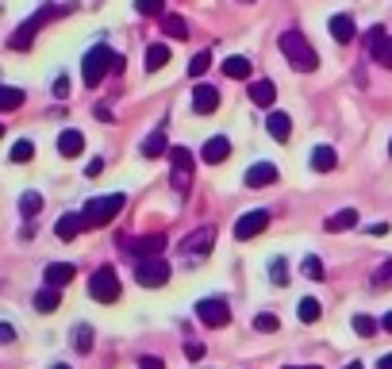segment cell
<instances>
[{
    "instance_id": "9a60e30c",
    "label": "cell",
    "mask_w": 392,
    "mask_h": 369,
    "mask_svg": "<svg viewBox=\"0 0 392 369\" xmlns=\"http://www.w3.org/2000/svg\"><path fill=\"white\" fill-rule=\"evenodd\" d=\"M162 246H166V235H150V239H135V243H127V250L135 254V258H158Z\"/></svg>"
},
{
    "instance_id": "681fc988",
    "label": "cell",
    "mask_w": 392,
    "mask_h": 369,
    "mask_svg": "<svg viewBox=\"0 0 392 369\" xmlns=\"http://www.w3.org/2000/svg\"><path fill=\"white\" fill-rule=\"evenodd\" d=\"M389 154H392V139H389Z\"/></svg>"
},
{
    "instance_id": "277c9868",
    "label": "cell",
    "mask_w": 392,
    "mask_h": 369,
    "mask_svg": "<svg viewBox=\"0 0 392 369\" xmlns=\"http://www.w3.org/2000/svg\"><path fill=\"white\" fill-rule=\"evenodd\" d=\"M112 62H116V54H112L108 47H93L85 54V62H81V78H85L88 88H97L100 81H104V73L112 69Z\"/></svg>"
},
{
    "instance_id": "ba28073f",
    "label": "cell",
    "mask_w": 392,
    "mask_h": 369,
    "mask_svg": "<svg viewBox=\"0 0 392 369\" xmlns=\"http://www.w3.org/2000/svg\"><path fill=\"white\" fill-rule=\"evenodd\" d=\"M269 208H254V212H246V215H238V224H235V239L238 243H250V239H258V235L269 227Z\"/></svg>"
},
{
    "instance_id": "5bb4252c",
    "label": "cell",
    "mask_w": 392,
    "mask_h": 369,
    "mask_svg": "<svg viewBox=\"0 0 392 369\" xmlns=\"http://www.w3.org/2000/svg\"><path fill=\"white\" fill-rule=\"evenodd\" d=\"M81 231H85V215H81V212H69V215H62V219H58V227H54V235H58L62 243H69V239H77Z\"/></svg>"
},
{
    "instance_id": "4316f807",
    "label": "cell",
    "mask_w": 392,
    "mask_h": 369,
    "mask_svg": "<svg viewBox=\"0 0 392 369\" xmlns=\"http://www.w3.org/2000/svg\"><path fill=\"white\" fill-rule=\"evenodd\" d=\"M223 73H227V78H235V81L250 78V58H243V54H231V58L223 62Z\"/></svg>"
},
{
    "instance_id": "30bf717a",
    "label": "cell",
    "mask_w": 392,
    "mask_h": 369,
    "mask_svg": "<svg viewBox=\"0 0 392 369\" xmlns=\"http://www.w3.org/2000/svg\"><path fill=\"white\" fill-rule=\"evenodd\" d=\"M369 54H373V62H381L384 69H392V35L384 27H373L369 35Z\"/></svg>"
},
{
    "instance_id": "1f68e13d",
    "label": "cell",
    "mask_w": 392,
    "mask_h": 369,
    "mask_svg": "<svg viewBox=\"0 0 392 369\" xmlns=\"http://www.w3.org/2000/svg\"><path fill=\"white\" fill-rule=\"evenodd\" d=\"M31 158H35V146L27 143V139H20V143L12 146V162L16 165H23V162H31Z\"/></svg>"
},
{
    "instance_id": "c3c4849f",
    "label": "cell",
    "mask_w": 392,
    "mask_h": 369,
    "mask_svg": "<svg viewBox=\"0 0 392 369\" xmlns=\"http://www.w3.org/2000/svg\"><path fill=\"white\" fill-rule=\"evenodd\" d=\"M300 369H319V366H300Z\"/></svg>"
},
{
    "instance_id": "ee69618b",
    "label": "cell",
    "mask_w": 392,
    "mask_h": 369,
    "mask_svg": "<svg viewBox=\"0 0 392 369\" xmlns=\"http://www.w3.org/2000/svg\"><path fill=\"white\" fill-rule=\"evenodd\" d=\"M185 354H188V358H204V346H200V342H188V346H185Z\"/></svg>"
},
{
    "instance_id": "6da1fadb",
    "label": "cell",
    "mask_w": 392,
    "mask_h": 369,
    "mask_svg": "<svg viewBox=\"0 0 392 369\" xmlns=\"http://www.w3.org/2000/svg\"><path fill=\"white\" fill-rule=\"evenodd\" d=\"M281 54L289 58V66L300 69V73H312V69L319 66V54L312 50V43H308L300 31H284L281 35Z\"/></svg>"
},
{
    "instance_id": "f1b7e54d",
    "label": "cell",
    "mask_w": 392,
    "mask_h": 369,
    "mask_svg": "<svg viewBox=\"0 0 392 369\" xmlns=\"http://www.w3.org/2000/svg\"><path fill=\"white\" fill-rule=\"evenodd\" d=\"M169 62V47L166 43H154V47H147V69L154 73V69H162Z\"/></svg>"
},
{
    "instance_id": "f6af8a7d",
    "label": "cell",
    "mask_w": 392,
    "mask_h": 369,
    "mask_svg": "<svg viewBox=\"0 0 392 369\" xmlns=\"http://www.w3.org/2000/svg\"><path fill=\"white\" fill-rule=\"evenodd\" d=\"M377 369H392V354H384V358L377 361Z\"/></svg>"
},
{
    "instance_id": "d6986e66",
    "label": "cell",
    "mask_w": 392,
    "mask_h": 369,
    "mask_svg": "<svg viewBox=\"0 0 392 369\" xmlns=\"http://www.w3.org/2000/svg\"><path fill=\"white\" fill-rule=\"evenodd\" d=\"M265 131H269L277 143H289V135H293V119L284 116V112H269V119H265Z\"/></svg>"
},
{
    "instance_id": "4fadbf2b",
    "label": "cell",
    "mask_w": 392,
    "mask_h": 369,
    "mask_svg": "<svg viewBox=\"0 0 392 369\" xmlns=\"http://www.w3.org/2000/svg\"><path fill=\"white\" fill-rule=\"evenodd\" d=\"M273 181H277V165L273 162H258V165L246 169V184H250V189H269Z\"/></svg>"
},
{
    "instance_id": "8fae6325",
    "label": "cell",
    "mask_w": 392,
    "mask_h": 369,
    "mask_svg": "<svg viewBox=\"0 0 392 369\" xmlns=\"http://www.w3.org/2000/svg\"><path fill=\"white\" fill-rule=\"evenodd\" d=\"M219 108V88L216 85H196L193 88V112L196 116H212Z\"/></svg>"
},
{
    "instance_id": "83f0119b",
    "label": "cell",
    "mask_w": 392,
    "mask_h": 369,
    "mask_svg": "<svg viewBox=\"0 0 392 369\" xmlns=\"http://www.w3.org/2000/svg\"><path fill=\"white\" fill-rule=\"evenodd\" d=\"M143 154H147V158H162V154H169V146H166V131H162V127H158V131L147 139V143H143Z\"/></svg>"
},
{
    "instance_id": "e575fe53",
    "label": "cell",
    "mask_w": 392,
    "mask_h": 369,
    "mask_svg": "<svg viewBox=\"0 0 392 369\" xmlns=\"http://www.w3.org/2000/svg\"><path fill=\"white\" fill-rule=\"evenodd\" d=\"M208 66H212V54H208V50H200V54H196V58L188 62V73H193V78H204Z\"/></svg>"
},
{
    "instance_id": "f5cc1de1",
    "label": "cell",
    "mask_w": 392,
    "mask_h": 369,
    "mask_svg": "<svg viewBox=\"0 0 392 369\" xmlns=\"http://www.w3.org/2000/svg\"><path fill=\"white\" fill-rule=\"evenodd\" d=\"M246 4H250V0H246Z\"/></svg>"
},
{
    "instance_id": "ac0fdd59",
    "label": "cell",
    "mask_w": 392,
    "mask_h": 369,
    "mask_svg": "<svg viewBox=\"0 0 392 369\" xmlns=\"http://www.w3.org/2000/svg\"><path fill=\"white\" fill-rule=\"evenodd\" d=\"M227 154H231V143H227L223 135L208 139V143H204V150H200V158H204V162H212V165L227 162Z\"/></svg>"
},
{
    "instance_id": "7dc6e473",
    "label": "cell",
    "mask_w": 392,
    "mask_h": 369,
    "mask_svg": "<svg viewBox=\"0 0 392 369\" xmlns=\"http://www.w3.org/2000/svg\"><path fill=\"white\" fill-rule=\"evenodd\" d=\"M346 369H365V366H362V361H350V366H346Z\"/></svg>"
},
{
    "instance_id": "8d00e7d4",
    "label": "cell",
    "mask_w": 392,
    "mask_h": 369,
    "mask_svg": "<svg viewBox=\"0 0 392 369\" xmlns=\"http://www.w3.org/2000/svg\"><path fill=\"white\" fill-rule=\"evenodd\" d=\"M300 270H304L308 281H323V262H319V258H304V265H300Z\"/></svg>"
},
{
    "instance_id": "d4e9b609",
    "label": "cell",
    "mask_w": 392,
    "mask_h": 369,
    "mask_svg": "<svg viewBox=\"0 0 392 369\" xmlns=\"http://www.w3.org/2000/svg\"><path fill=\"white\" fill-rule=\"evenodd\" d=\"M16 108H23V88L0 85V112H16Z\"/></svg>"
},
{
    "instance_id": "2e32d148",
    "label": "cell",
    "mask_w": 392,
    "mask_h": 369,
    "mask_svg": "<svg viewBox=\"0 0 392 369\" xmlns=\"http://www.w3.org/2000/svg\"><path fill=\"white\" fill-rule=\"evenodd\" d=\"M42 277H47V285H54V289H66V285L77 277V270H73L69 262H50Z\"/></svg>"
},
{
    "instance_id": "74e56055",
    "label": "cell",
    "mask_w": 392,
    "mask_h": 369,
    "mask_svg": "<svg viewBox=\"0 0 392 369\" xmlns=\"http://www.w3.org/2000/svg\"><path fill=\"white\" fill-rule=\"evenodd\" d=\"M354 331H358L362 339H373V335H377V323H373L369 316H354Z\"/></svg>"
},
{
    "instance_id": "e0dca14e",
    "label": "cell",
    "mask_w": 392,
    "mask_h": 369,
    "mask_svg": "<svg viewBox=\"0 0 392 369\" xmlns=\"http://www.w3.org/2000/svg\"><path fill=\"white\" fill-rule=\"evenodd\" d=\"M81 150H85V135H81V131H73V127H66V131L58 135V154L62 158H77Z\"/></svg>"
},
{
    "instance_id": "816d5d0a",
    "label": "cell",
    "mask_w": 392,
    "mask_h": 369,
    "mask_svg": "<svg viewBox=\"0 0 392 369\" xmlns=\"http://www.w3.org/2000/svg\"><path fill=\"white\" fill-rule=\"evenodd\" d=\"M0 135H4V123H0Z\"/></svg>"
},
{
    "instance_id": "b9f144b4",
    "label": "cell",
    "mask_w": 392,
    "mask_h": 369,
    "mask_svg": "<svg viewBox=\"0 0 392 369\" xmlns=\"http://www.w3.org/2000/svg\"><path fill=\"white\" fill-rule=\"evenodd\" d=\"M54 97H58V100H66V97H69V81H66V78L54 81Z\"/></svg>"
},
{
    "instance_id": "7bdbcfd3",
    "label": "cell",
    "mask_w": 392,
    "mask_h": 369,
    "mask_svg": "<svg viewBox=\"0 0 392 369\" xmlns=\"http://www.w3.org/2000/svg\"><path fill=\"white\" fill-rule=\"evenodd\" d=\"M138 369H166L162 358H138Z\"/></svg>"
},
{
    "instance_id": "7a4b0ae2",
    "label": "cell",
    "mask_w": 392,
    "mask_h": 369,
    "mask_svg": "<svg viewBox=\"0 0 392 369\" xmlns=\"http://www.w3.org/2000/svg\"><path fill=\"white\" fill-rule=\"evenodd\" d=\"M123 193H112V196H97V200H88L85 204V227H104V224H112L119 212H123Z\"/></svg>"
},
{
    "instance_id": "ffe728a7",
    "label": "cell",
    "mask_w": 392,
    "mask_h": 369,
    "mask_svg": "<svg viewBox=\"0 0 392 369\" xmlns=\"http://www.w3.org/2000/svg\"><path fill=\"white\" fill-rule=\"evenodd\" d=\"M250 100H254L258 108H269L277 100V85L273 81H254V85H250Z\"/></svg>"
},
{
    "instance_id": "52a82bcc",
    "label": "cell",
    "mask_w": 392,
    "mask_h": 369,
    "mask_svg": "<svg viewBox=\"0 0 392 369\" xmlns=\"http://www.w3.org/2000/svg\"><path fill=\"white\" fill-rule=\"evenodd\" d=\"M135 277L143 289H162L169 281V262H162V258H138Z\"/></svg>"
},
{
    "instance_id": "9c48e42d",
    "label": "cell",
    "mask_w": 392,
    "mask_h": 369,
    "mask_svg": "<svg viewBox=\"0 0 392 369\" xmlns=\"http://www.w3.org/2000/svg\"><path fill=\"white\" fill-rule=\"evenodd\" d=\"M196 320L204 323V327H227L231 323V308H227V300H200L196 304Z\"/></svg>"
},
{
    "instance_id": "836d02e7",
    "label": "cell",
    "mask_w": 392,
    "mask_h": 369,
    "mask_svg": "<svg viewBox=\"0 0 392 369\" xmlns=\"http://www.w3.org/2000/svg\"><path fill=\"white\" fill-rule=\"evenodd\" d=\"M73 346H77L81 354H88V350H93V327H73Z\"/></svg>"
},
{
    "instance_id": "d590c367",
    "label": "cell",
    "mask_w": 392,
    "mask_h": 369,
    "mask_svg": "<svg viewBox=\"0 0 392 369\" xmlns=\"http://www.w3.org/2000/svg\"><path fill=\"white\" fill-rule=\"evenodd\" d=\"M269 273H273V285H277V289H284V285H289V262H284V258H273Z\"/></svg>"
},
{
    "instance_id": "f546056e",
    "label": "cell",
    "mask_w": 392,
    "mask_h": 369,
    "mask_svg": "<svg viewBox=\"0 0 392 369\" xmlns=\"http://www.w3.org/2000/svg\"><path fill=\"white\" fill-rule=\"evenodd\" d=\"M296 316H300V323H315L319 316H323V308H319V300H312V296H308V300L296 304Z\"/></svg>"
},
{
    "instance_id": "7c38bea8",
    "label": "cell",
    "mask_w": 392,
    "mask_h": 369,
    "mask_svg": "<svg viewBox=\"0 0 392 369\" xmlns=\"http://www.w3.org/2000/svg\"><path fill=\"white\" fill-rule=\"evenodd\" d=\"M212 243H216V231H212V227H200V231H193L185 243H181V250L193 254V258H200V254L212 250Z\"/></svg>"
},
{
    "instance_id": "7402d4cb",
    "label": "cell",
    "mask_w": 392,
    "mask_h": 369,
    "mask_svg": "<svg viewBox=\"0 0 392 369\" xmlns=\"http://www.w3.org/2000/svg\"><path fill=\"white\" fill-rule=\"evenodd\" d=\"M327 31L334 35V43H350V39H354V31H358V27H354V20H350V16H331Z\"/></svg>"
},
{
    "instance_id": "484cf974",
    "label": "cell",
    "mask_w": 392,
    "mask_h": 369,
    "mask_svg": "<svg viewBox=\"0 0 392 369\" xmlns=\"http://www.w3.org/2000/svg\"><path fill=\"white\" fill-rule=\"evenodd\" d=\"M350 227H358V212L354 208H343V212H334L327 219V231H350Z\"/></svg>"
},
{
    "instance_id": "cb8c5ba5",
    "label": "cell",
    "mask_w": 392,
    "mask_h": 369,
    "mask_svg": "<svg viewBox=\"0 0 392 369\" xmlns=\"http://www.w3.org/2000/svg\"><path fill=\"white\" fill-rule=\"evenodd\" d=\"M162 35L181 43V39H188V23L181 16H162Z\"/></svg>"
},
{
    "instance_id": "d6a6232c",
    "label": "cell",
    "mask_w": 392,
    "mask_h": 369,
    "mask_svg": "<svg viewBox=\"0 0 392 369\" xmlns=\"http://www.w3.org/2000/svg\"><path fill=\"white\" fill-rule=\"evenodd\" d=\"M277 327H281V323H277L273 311H262V316H254V331H262V335H273Z\"/></svg>"
},
{
    "instance_id": "603a6c76",
    "label": "cell",
    "mask_w": 392,
    "mask_h": 369,
    "mask_svg": "<svg viewBox=\"0 0 392 369\" xmlns=\"http://www.w3.org/2000/svg\"><path fill=\"white\" fill-rule=\"evenodd\" d=\"M339 165V154H334L331 146H315L312 150V169L315 174H327V169H334Z\"/></svg>"
},
{
    "instance_id": "5b68a950",
    "label": "cell",
    "mask_w": 392,
    "mask_h": 369,
    "mask_svg": "<svg viewBox=\"0 0 392 369\" xmlns=\"http://www.w3.org/2000/svg\"><path fill=\"white\" fill-rule=\"evenodd\" d=\"M88 292H93V300H100V304H116L119 292H123L116 270H112V265H100V270L88 277Z\"/></svg>"
},
{
    "instance_id": "3957f363",
    "label": "cell",
    "mask_w": 392,
    "mask_h": 369,
    "mask_svg": "<svg viewBox=\"0 0 392 369\" xmlns=\"http://www.w3.org/2000/svg\"><path fill=\"white\" fill-rule=\"evenodd\" d=\"M62 12H66V8H54V4L39 8V12H35V16H31L27 23H20V31H16V35L8 39V47H12V50H27V47H31V39L39 35V27H42V23H50L54 16H62Z\"/></svg>"
},
{
    "instance_id": "f907efd6",
    "label": "cell",
    "mask_w": 392,
    "mask_h": 369,
    "mask_svg": "<svg viewBox=\"0 0 392 369\" xmlns=\"http://www.w3.org/2000/svg\"><path fill=\"white\" fill-rule=\"evenodd\" d=\"M54 369H69V366H54Z\"/></svg>"
},
{
    "instance_id": "ab89813d",
    "label": "cell",
    "mask_w": 392,
    "mask_h": 369,
    "mask_svg": "<svg viewBox=\"0 0 392 369\" xmlns=\"http://www.w3.org/2000/svg\"><path fill=\"white\" fill-rule=\"evenodd\" d=\"M389 285H392V262H384L377 270V277H373V289H389Z\"/></svg>"
},
{
    "instance_id": "bcb514c9",
    "label": "cell",
    "mask_w": 392,
    "mask_h": 369,
    "mask_svg": "<svg viewBox=\"0 0 392 369\" xmlns=\"http://www.w3.org/2000/svg\"><path fill=\"white\" fill-rule=\"evenodd\" d=\"M381 327H384V331H389V335H392V311H389V316H384V320H381Z\"/></svg>"
},
{
    "instance_id": "60d3db41",
    "label": "cell",
    "mask_w": 392,
    "mask_h": 369,
    "mask_svg": "<svg viewBox=\"0 0 392 369\" xmlns=\"http://www.w3.org/2000/svg\"><path fill=\"white\" fill-rule=\"evenodd\" d=\"M8 342H16V327H12V323H0V346H8Z\"/></svg>"
},
{
    "instance_id": "44dd1931",
    "label": "cell",
    "mask_w": 392,
    "mask_h": 369,
    "mask_svg": "<svg viewBox=\"0 0 392 369\" xmlns=\"http://www.w3.org/2000/svg\"><path fill=\"white\" fill-rule=\"evenodd\" d=\"M58 304H62V292L54 289V285H47V289H39V292H35V308H39L42 316L58 311Z\"/></svg>"
},
{
    "instance_id": "8992f818",
    "label": "cell",
    "mask_w": 392,
    "mask_h": 369,
    "mask_svg": "<svg viewBox=\"0 0 392 369\" xmlns=\"http://www.w3.org/2000/svg\"><path fill=\"white\" fill-rule=\"evenodd\" d=\"M169 184H173L181 196H185L188 184H193V154H188L185 146H173V150H169Z\"/></svg>"
},
{
    "instance_id": "f35d334b",
    "label": "cell",
    "mask_w": 392,
    "mask_h": 369,
    "mask_svg": "<svg viewBox=\"0 0 392 369\" xmlns=\"http://www.w3.org/2000/svg\"><path fill=\"white\" fill-rule=\"evenodd\" d=\"M135 8L143 12V16H162V8H166V0H135Z\"/></svg>"
},
{
    "instance_id": "4dcf8cb0",
    "label": "cell",
    "mask_w": 392,
    "mask_h": 369,
    "mask_svg": "<svg viewBox=\"0 0 392 369\" xmlns=\"http://www.w3.org/2000/svg\"><path fill=\"white\" fill-rule=\"evenodd\" d=\"M20 212L27 215V219H35V215L42 212V196L39 193H23L20 196Z\"/></svg>"
}]
</instances>
